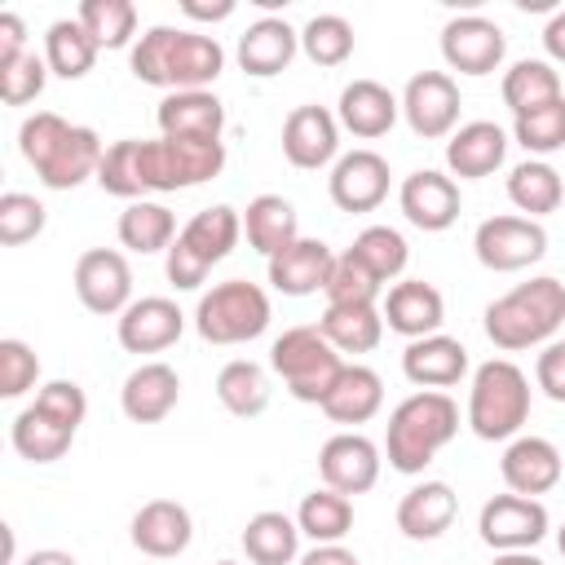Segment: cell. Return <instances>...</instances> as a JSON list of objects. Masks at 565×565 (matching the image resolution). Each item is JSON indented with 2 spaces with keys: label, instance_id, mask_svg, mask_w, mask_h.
<instances>
[{
  "label": "cell",
  "instance_id": "cell-1",
  "mask_svg": "<svg viewBox=\"0 0 565 565\" xmlns=\"http://www.w3.org/2000/svg\"><path fill=\"white\" fill-rule=\"evenodd\" d=\"M225 168V141H177V137H154V141H110L97 168V185L115 199L137 203L146 190L172 194L212 181Z\"/></svg>",
  "mask_w": 565,
  "mask_h": 565
},
{
  "label": "cell",
  "instance_id": "cell-2",
  "mask_svg": "<svg viewBox=\"0 0 565 565\" xmlns=\"http://www.w3.org/2000/svg\"><path fill=\"white\" fill-rule=\"evenodd\" d=\"M128 66L150 88L199 93V88L216 84V75L225 71V49L216 44V35H203V31L150 26L146 35H137Z\"/></svg>",
  "mask_w": 565,
  "mask_h": 565
},
{
  "label": "cell",
  "instance_id": "cell-3",
  "mask_svg": "<svg viewBox=\"0 0 565 565\" xmlns=\"http://www.w3.org/2000/svg\"><path fill=\"white\" fill-rule=\"evenodd\" d=\"M18 150L49 190H75L88 177L97 181V168H102V154H106L102 137L88 124H71L53 110H35V115L22 119Z\"/></svg>",
  "mask_w": 565,
  "mask_h": 565
},
{
  "label": "cell",
  "instance_id": "cell-4",
  "mask_svg": "<svg viewBox=\"0 0 565 565\" xmlns=\"http://www.w3.org/2000/svg\"><path fill=\"white\" fill-rule=\"evenodd\" d=\"M486 340L503 353L552 344V335L565 327V282L552 274H539L530 282H516L481 313Z\"/></svg>",
  "mask_w": 565,
  "mask_h": 565
},
{
  "label": "cell",
  "instance_id": "cell-5",
  "mask_svg": "<svg viewBox=\"0 0 565 565\" xmlns=\"http://www.w3.org/2000/svg\"><path fill=\"white\" fill-rule=\"evenodd\" d=\"M459 433V406L450 393L437 388H419L411 397H402L388 415V433H384V455L393 472H424L433 463V455Z\"/></svg>",
  "mask_w": 565,
  "mask_h": 565
},
{
  "label": "cell",
  "instance_id": "cell-6",
  "mask_svg": "<svg viewBox=\"0 0 565 565\" xmlns=\"http://www.w3.org/2000/svg\"><path fill=\"white\" fill-rule=\"evenodd\" d=\"M530 419V380L516 362L490 358L472 371L468 388V428L481 441H512Z\"/></svg>",
  "mask_w": 565,
  "mask_h": 565
},
{
  "label": "cell",
  "instance_id": "cell-7",
  "mask_svg": "<svg viewBox=\"0 0 565 565\" xmlns=\"http://www.w3.org/2000/svg\"><path fill=\"white\" fill-rule=\"evenodd\" d=\"M269 318H274V309H269L265 287H256L247 278H230L199 296L194 331L207 344H247V340L265 335Z\"/></svg>",
  "mask_w": 565,
  "mask_h": 565
},
{
  "label": "cell",
  "instance_id": "cell-8",
  "mask_svg": "<svg viewBox=\"0 0 565 565\" xmlns=\"http://www.w3.org/2000/svg\"><path fill=\"white\" fill-rule=\"evenodd\" d=\"M269 366L282 375V384L296 402L322 406L335 375L344 371V358L331 349V340L318 327H287L269 349Z\"/></svg>",
  "mask_w": 565,
  "mask_h": 565
},
{
  "label": "cell",
  "instance_id": "cell-9",
  "mask_svg": "<svg viewBox=\"0 0 565 565\" xmlns=\"http://www.w3.org/2000/svg\"><path fill=\"white\" fill-rule=\"evenodd\" d=\"M472 252L490 274H516L547 256V230L530 216H490L477 225Z\"/></svg>",
  "mask_w": 565,
  "mask_h": 565
},
{
  "label": "cell",
  "instance_id": "cell-10",
  "mask_svg": "<svg viewBox=\"0 0 565 565\" xmlns=\"http://www.w3.org/2000/svg\"><path fill=\"white\" fill-rule=\"evenodd\" d=\"M547 508L539 499H525V494H494L481 503V516H477V534L486 547L494 552H530L534 543L547 539Z\"/></svg>",
  "mask_w": 565,
  "mask_h": 565
},
{
  "label": "cell",
  "instance_id": "cell-11",
  "mask_svg": "<svg viewBox=\"0 0 565 565\" xmlns=\"http://www.w3.org/2000/svg\"><path fill=\"white\" fill-rule=\"evenodd\" d=\"M459 106H463L459 84L446 71H419L402 88V115H406L411 132L424 137V141L450 137L459 128Z\"/></svg>",
  "mask_w": 565,
  "mask_h": 565
},
{
  "label": "cell",
  "instance_id": "cell-12",
  "mask_svg": "<svg viewBox=\"0 0 565 565\" xmlns=\"http://www.w3.org/2000/svg\"><path fill=\"white\" fill-rule=\"evenodd\" d=\"M75 296L88 313L115 318L132 305V269L124 260V252L115 247H93L75 260Z\"/></svg>",
  "mask_w": 565,
  "mask_h": 565
},
{
  "label": "cell",
  "instance_id": "cell-13",
  "mask_svg": "<svg viewBox=\"0 0 565 565\" xmlns=\"http://www.w3.org/2000/svg\"><path fill=\"white\" fill-rule=\"evenodd\" d=\"M503 53H508V40H503L499 22H490L481 13H463L441 26V57L459 75H490V71H499Z\"/></svg>",
  "mask_w": 565,
  "mask_h": 565
},
{
  "label": "cell",
  "instance_id": "cell-14",
  "mask_svg": "<svg viewBox=\"0 0 565 565\" xmlns=\"http://www.w3.org/2000/svg\"><path fill=\"white\" fill-rule=\"evenodd\" d=\"M380 446L362 433H335L318 450V472L322 486L335 494H366L380 481Z\"/></svg>",
  "mask_w": 565,
  "mask_h": 565
},
{
  "label": "cell",
  "instance_id": "cell-15",
  "mask_svg": "<svg viewBox=\"0 0 565 565\" xmlns=\"http://www.w3.org/2000/svg\"><path fill=\"white\" fill-rule=\"evenodd\" d=\"M388 159L375 150H349L335 159L327 190L340 212H375L388 199Z\"/></svg>",
  "mask_w": 565,
  "mask_h": 565
},
{
  "label": "cell",
  "instance_id": "cell-16",
  "mask_svg": "<svg viewBox=\"0 0 565 565\" xmlns=\"http://www.w3.org/2000/svg\"><path fill=\"white\" fill-rule=\"evenodd\" d=\"M397 203H402V216H406L415 230H424V234L450 230V225L459 221V207H463L459 185H455L446 172H433V168L411 172V177L402 181V190H397Z\"/></svg>",
  "mask_w": 565,
  "mask_h": 565
},
{
  "label": "cell",
  "instance_id": "cell-17",
  "mask_svg": "<svg viewBox=\"0 0 565 565\" xmlns=\"http://www.w3.org/2000/svg\"><path fill=\"white\" fill-rule=\"evenodd\" d=\"M340 150V119L327 106H296L282 124V154L300 172H318Z\"/></svg>",
  "mask_w": 565,
  "mask_h": 565
},
{
  "label": "cell",
  "instance_id": "cell-18",
  "mask_svg": "<svg viewBox=\"0 0 565 565\" xmlns=\"http://www.w3.org/2000/svg\"><path fill=\"white\" fill-rule=\"evenodd\" d=\"M561 472H565L561 450L547 437H534V433L530 437H512L508 450H503V459H499L503 486L512 494H525V499H539V494L556 490L561 486Z\"/></svg>",
  "mask_w": 565,
  "mask_h": 565
},
{
  "label": "cell",
  "instance_id": "cell-19",
  "mask_svg": "<svg viewBox=\"0 0 565 565\" xmlns=\"http://www.w3.org/2000/svg\"><path fill=\"white\" fill-rule=\"evenodd\" d=\"M119 344L128 353H163L181 340L185 331V313L177 309V300L168 296H141L119 313Z\"/></svg>",
  "mask_w": 565,
  "mask_h": 565
},
{
  "label": "cell",
  "instance_id": "cell-20",
  "mask_svg": "<svg viewBox=\"0 0 565 565\" xmlns=\"http://www.w3.org/2000/svg\"><path fill=\"white\" fill-rule=\"evenodd\" d=\"M128 539L141 556H154V561H172L190 547L194 539V521L190 512L177 503V499H150L132 512V525H128Z\"/></svg>",
  "mask_w": 565,
  "mask_h": 565
},
{
  "label": "cell",
  "instance_id": "cell-21",
  "mask_svg": "<svg viewBox=\"0 0 565 565\" xmlns=\"http://www.w3.org/2000/svg\"><path fill=\"white\" fill-rule=\"evenodd\" d=\"M380 313H384L388 331H397V335H406V340H424V335H437V331H441V322H446V300H441V291H437L433 282H424V278H402V282L388 287Z\"/></svg>",
  "mask_w": 565,
  "mask_h": 565
},
{
  "label": "cell",
  "instance_id": "cell-22",
  "mask_svg": "<svg viewBox=\"0 0 565 565\" xmlns=\"http://www.w3.org/2000/svg\"><path fill=\"white\" fill-rule=\"evenodd\" d=\"M159 132L177 137V141H221L225 132V106L216 93L199 88V93H168L154 110Z\"/></svg>",
  "mask_w": 565,
  "mask_h": 565
},
{
  "label": "cell",
  "instance_id": "cell-23",
  "mask_svg": "<svg viewBox=\"0 0 565 565\" xmlns=\"http://www.w3.org/2000/svg\"><path fill=\"white\" fill-rule=\"evenodd\" d=\"M503 154H508V132L490 119H472V124H459L446 141V168L459 177V181H481L490 172L503 168Z\"/></svg>",
  "mask_w": 565,
  "mask_h": 565
},
{
  "label": "cell",
  "instance_id": "cell-24",
  "mask_svg": "<svg viewBox=\"0 0 565 565\" xmlns=\"http://www.w3.org/2000/svg\"><path fill=\"white\" fill-rule=\"evenodd\" d=\"M402 375L415 384V388H450L468 375V349L455 340V335H424V340H411L406 353H402Z\"/></svg>",
  "mask_w": 565,
  "mask_h": 565
},
{
  "label": "cell",
  "instance_id": "cell-25",
  "mask_svg": "<svg viewBox=\"0 0 565 565\" xmlns=\"http://www.w3.org/2000/svg\"><path fill=\"white\" fill-rule=\"evenodd\" d=\"M402 115V97H393L380 79H353L344 93H340V106H335V119L344 132L362 137V141H375L384 137Z\"/></svg>",
  "mask_w": 565,
  "mask_h": 565
},
{
  "label": "cell",
  "instance_id": "cell-26",
  "mask_svg": "<svg viewBox=\"0 0 565 565\" xmlns=\"http://www.w3.org/2000/svg\"><path fill=\"white\" fill-rule=\"evenodd\" d=\"M331 265H335V252L322 238H296L291 247L269 256V282L282 296H313L327 287Z\"/></svg>",
  "mask_w": 565,
  "mask_h": 565
},
{
  "label": "cell",
  "instance_id": "cell-27",
  "mask_svg": "<svg viewBox=\"0 0 565 565\" xmlns=\"http://www.w3.org/2000/svg\"><path fill=\"white\" fill-rule=\"evenodd\" d=\"M177 397H181V375L168 362H141L124 380V388H119V406H124V415L132 424H159V419H168L172 406H177Z\"/></svg>",
  "mask_w": 565,
  "mask_h": 565
},
{
  "label": "cell",
  "instance_id": "cell-28",
  "mask_svg": "<svg viewBox=\"0 0 565 565\" xmlns=\"http://www.w3.org/2000/svg\"><path fill=\"white\" fill-rule=\"evenodd\" d=\"M455 512H459V499L446 481H419L397 503V530L411 543H433L455 525Z\"/></svg>",
  "mask_w": 565,
  "mask_h": 565
},
{
  "label": "cell",
  "instance_id": "cell-29",
  "mask_svg": "<svg viewBox=\"0 0 565 565\" xmlns=\"http://www.w3.org/2000/svg\"><path fill=\"white\" fill-rule=\"evenodd\" d=\"M296 53H300V31H291L282 18H260L238 35V66L256 79L282 75Z\"/></svg>",
  "mask_w": 565,
  "mask_h": 565
},
{
  "label": "cell",
  "instance_id": "cell-30",
  "mask_svg": "<svg viewBox=\"0 0 565 565\" xmlns=\"http://www.w3.org/2000/svg\"><path fill=\"white\" fill-rule=\"evenodd\" d=\"M380 406H384V380L362 362H344L331 393L322 397V415L331 424H366L380 415Z\"/></svg>",
  "mask_w": 565,
  "mask_h": 565
},
{
  "label": "cell",
  "instance_id": "cell-31",
  "mask_svg": "<svg viewBox=\"0 0 565 565\" xmlns=\"http://www.w3.org/2000/svg\"><path fill=\"white\" fill-rule=\"evenodd\" d=\"M243 234H247V247L269 260V256H278L282 247H291L300 238L296 207L282 194H256L243 207Z\"/></svg>",
  "mask_w": 565,
  "mask_h": 565
},
{
  "label": "cell",
  "instance_id": "cell-32",
  "mask_svg": "<svg viewBox=\"0 0 565 565\" xmlns=\"http://www.w3.org/2000/svg\"><path fill=\"white\" fill-rule=\"evenodd\" d=\"M238 234H243V216H238L230 203H212V207L194 212L177 238H181L185 252H194V256L212 269V265H221V260L238 247Z\"/></svg>",
  "mask_w": 565,
  "mask_h": 565
},
{
  "label": "cell",
  "instance_id": "cell-33",
  "mask_svg": "<svg viewBox=\"0 0 565 565\" xmlns=\"http://www.w3.org/2000/svg\"><path fill=\"white\" fill-rule=\"evenodd\" d=\"M318 331L331 340L335 353H371L384 335V313L375 305H327Z\"/></svg>",
  "mask_w": 565,
  "mask_h": 565
},
{
  "label": "cell",
  "instance_id": "cell-34",
  "mask_svg": "<svg viewBox=\"0 0 565 565\" xmlns=\"http://www.w3.org/2000/svg\"><path fill=\"white\" fill-rule=\"evenodd\" d=\"M561 97H565V88H561V75H556L552 62L521 57V62H512L503 71V102H508L512 119L516 115H530V110H539L547 102H561Z\"/></svg>",
  "mask_w": 565,
  "mask_h": 565
},
{
  "label": "cell",
  "instance_id": "cell-35",
  "mask_svg": "<svg viewBox=\"0 0 565 565\" xmlns=\"http://www.w3.org/2000/svg\"><path fill=\"white\" fill-rule=\"evenodd\" d=\"M243 552L252 565H291L300 552V525L287 512H256L243 525Z\"/></svg>",
  "mask_w": 565,
  "mask_h": 565
},
{
  "label": "cell",
  "instance_id": "cell-36",
  "mask_svg": "<svg viewBox=\"0 0 565 565\" xmlns=\"http://www.w3.org/2000/svg\"><path fill=\"white\" fill-rule=\"evenodd\" d=\"M119 243L128 247V252H141V256H150V252H168L172 243H177V216L163 207V203H154V199H137V203H128L124 212H119Z\"/></svg>",
  "mask_w": 565,
  "mask_h": 565
},
{
  "label": "cell",
  "instance_id": "cell-37",
  "mask_svg": "<svg viewBox=\"0 0 565 565\" xmlns=\"http://www.w3.org/2000/svg\"><path fill=\"white\" fill-rule=\"evenodd\" d=\"M216 397H221V406H225L230 415L256 419V415L269 406V375H265V366L252 362V358L225 362L221 375H216Z\"/></svg>",
  "mask_w": 565,
  "mask_h": 565
},
{
  "label": "cell",
  "instance_id": "cell-38",
  "mask_svg": "<svg viewBox=\"0 0 565 565\" xmlns=\"http://www.w3.org/2000/svg\"><path fill=\"white\" fill-rule=\"evenodd\" d=\"M44 62L57 79H84L97 62V44L93 35L79 26V18H57L44 31Z\"/></svg>",
  "mask_w": 565,
  "mask_h": 565
},
{
  "label": "cell",
  "instance_id": "cell-39",
  "mask_svg": "<svg viewBox=\"0 0 565 565\" xmlns=\"http://www.w3.org/2000/svg\"><path fill=\"white\" fill-rule=\"evenodd\" d=\"M508 199H512L530 221H539V216L556 212L561 199H565L561 172H556L552 163H543V159H525V163H516V168L508 172Z\"/></svg>",
  "mask_w": 565,
  "mask_h": 565
},
{
  "label": "cell",
  "instance_id": "cell-40",
  "mask_svg": "<svg viewBox=\"0 0 565 565\" xmlns=\"http://www.w3.org/2000/svg\"><path fill=\"white\" fill-rule=\"evenodd\" d=\"M9 441H13V450H18L22 459H31V463H53V459H62V455L71 450L75 433H71L66 424L49 419L40 406H26V411H18V419H13V428H9Z\"/></svg>",
  "mask_w": 565,
  "mask_h": 565
},
{
  "label": "cell",
  "instance_id": "cell-41",
  "mask_svg": "<svg viewBox=\"0 0 565 565\" xmlns=\"http://www.w3.org/2000/svg\"><path fill=\"white\" fill-rule=\"evenodd\" d=\"M296 525L313 543H340L353 530V503H349V494H335V490L322 486V490H313V494L300 499Z\"/></svg>",
  "mask_w": 565,
  "mask_h": 565
},
{
  "label": "cell",
  "instance_id": "cell-42",
  "mask_svg": "<svg viewBox=\"0 0 565 565\" xmlns=\"http://www.w3.org/2000/svg\"><path fill=\"white\" fill-rule=\"evenodd\" d=\"M75 18L93 35L97 49H128V44H137V4L132 0H84Z\"/></svg>",
  "mask_w": 565,
  "mask_h": 565
},
{
  "label": "cell",
  "instance_id": "cell-43",
  "mask_svg": "<svg viewBox=\"0 0 565 565\" xmlns=\"http://www.w3.org/2000/svg\"><path fill=\"white\" fill-rule=\"evenodd\" d=\"M300 53L313 66H344L353 57V26L340 13H313L300 31Z\"/></svg>",
  "mask_w": 565,
  "mask_h": 565
},
{
  "label": "cell",
  "instance_id": "cell-44",
  "mask_svg": "<svg viewBox=\"0 0 565 565\" xmlns=\"http://www.w3.org/2000/svg\"><path fill=\"white\" fill-rule=\"evenodd\" d=\"M349 252H353L380 282L402 278V269H406V260H411V247H406V238H402L393 225H366V230L353 238Z\"/></svg>",
  "mask_w": 565,
  "mask_h": 565
},
{
  "label": "cell",
  "instance_id": "cell-45",
  "mask_svg": "<svg viewBox=\"0 0 565 565\" xmlns=\"http://www.w3.org/2000/svg\"><path fill=\"white\" fill-rule=\"evenodd\" d=\"M322 291H327V305H375L380 291H384V282H380L353 252H340Z\"/></svg>",
  "mask_w": 565,
  "mask_h": 565
},
{
  "label": "cell",
  "instance_id": "cell-46",
  "mask_svg": "<svg viewBox=\"0 0 565 565\" xmlns=\"http://www.w3.org/2000/svg\"><path fill=\"white\" fill-rule=\"evenodd\" d=\"M512 137L525 154H552L565 146V97L512 119Z\"/></svg>",
  "mask_w": 565,
  "mask_h": 565
},
{
  "label": "cell",
  "instance_id": "cell-47",
  "mask_svg": "<svg viewBox=\"0 0 565 565\" xmlns=\"http://www.w3.org/2000/svg\"><path fill=\"white\" fill-rule=\"evenodd\" d=\"M49 212L35 194H22V190H4L0 194V243L4 247H22L31 238H40Z\"/></svg>",
  "mask_w": 565,
  "mask_h": 565
},
{
  "label": "cell",
  "instance_id": "cell-48",
  "mask_svg": "<svg viewBox=\"0 0 565 565\" xmlns=\"http://www.w3.org/2000/svg\"><path fill=\"white\" fill-rule=\"evenodd\" d=\"M49 75H53L49 62L35 57V53H22L18 62H4V66H0V102H4V106H26V102H35V97L44 93Z\"/></svg>",
  "mask_w": 565,
  "mask_h": 565
},
{
  "label": "cell",
  "instance_id": "cell-49",
  "mask_svg": "<svg viewBox=\"0 0 565 565\" xmlns=\"http://www.w3.org/2000/svg\"><path fill=\"white\" fill-rule=\"evenodd\" d=\"M40 380V358L26 340H0V397H22Z\"/></svg>",
  "mask_w": 565,
  "mask_h": 565
},
{
  "label": "cell",
  "instance_id": "cell-50",
  "mask_svg": "<svg viewBox=\"0 0 565 565\" xmlns=\"http://www.w3.org/2000/svg\"><path fill=\"white\" fill-rule=\"evenodd\" d=\"M31 406H40L49 419L66 424L71 433H79V424H84V415H88V397H84V388H79L75 380H49V384L35 393Z\"/></svg>",
  "mask_w": 565,
  "mask_h": 565
},
{
  "label": "cell",
  "instance_id": "cell-51",
  "mask_svg": "<svg viewBox=\"0 0 565 565\" xmlns=\"http://www.w3.org/2000/svg\"><path fill=\"white\" fill-rule=\"evenodd\" d=\"M163 274H168V282H172L177 291H199L203 278H207V265H203L194 252H185L181 238H177V243L163 252Z\"/></svg>",
  "mask_w": 565,
  "mask_h": 565
},
{
  "label": "cell",
  "instance_id": "cell-52",
  "mask_svg": "<svg viewBox=\"0 0 565 565\" xmlns=\"http://www.w3.org/2000/svg\"><path fill=\"white\" fill-rule=\"evenodd\" d=\"M534 380L552 402H565V340L543 344L539 362H534Z\"/></svg>",
  "mask_w": 565,
  "mask_h": 565
},
{
  "label": "cell",
  "instance_id": "cell-53",
  "mask_svg": "<svg viewBox=\"0 0 565 565\" xmlns=\"http://www.w3.org/2000/svg\"><path fill=\"white\" fill-rule=\"evenodd\" d=\"M26 53V22L18 13H0V66Z\"/></svg>",
  "mask_w": 565,
  "mask_h": 565
},
{
  "label": "cell",
  "instance_id": "cell-54",
  "mask_svg": "<svg viewBox=\"0 0 565 565\" xmlns=\"http://www.w3.org/2000/svg\"><path fill=\"white\" fill-rule=\"evenodd\" d=\"M296 565H362V561L340 543H313Z\"/></svg>",
  "mask_w": 565,
  "mask_h": 565
},
{
  "label": "cell",
  "instance_id": "cell-55",
  "mask_svg": "<svg viewBox=\"0 0 565 565\" xmlns=\"http://www.w3.org/2000/svg\"><path fill=\"white\" fill-rule=\"evenodd\" d=\"M181 13L194 18V22H225L234 13V0H212V4H199V0H181Z\"/></svg>",
  "mask_w": 565,
  "mask_h": 565
},
{
  "label": "cell",
  "instance_id": "cell-56",
  "mask_svg": "<svg viewBox=\"0 0 565 565\" xmlns=\"http://www.w3.org/2000/svg\"><path fill=\"white\" fill-rule=\"evenodd\" d=\"M543 49H547L552 62H565V9H556V13L547 18V26H543Z\"/></svg>",
  "mask_w": 565,
  "mask_h": 565
},
{
  "label": "cell",
  "instance_id": "cell-57",
  "mask_svg": "<svg viewBox=\"0 0 565 565\" xmlns=\"http://www.w3.org/2000/svg\"><path fill=\"white\" fill-rule=\"evenodd\" d=\"M22 565H79L71 552H62V547H40V552H31Z\"/></svg>",
  "mask_w": 565,
  "mask_h": 565
},
{
  "label": "cell",
  "instance_id": "cell-58",
  "mask_svg": "<svg viewBox=\"0 0 565 565\" xmlns=\"http://www.w3.org/2000/svg\"><path fill=\"white\" fill-rule=\"evenodd\" d=\"M490 565H543V561L534 552H494Z\"/></svg>",
  "mask_w": 565,
  "mask_h": 565
},
{
  "label": "cell",
  "instance_id": "cell-59",
  "mask_svg": "<svg viewBox=\"0 0 565 565\" xmlns=\"http://www.w3.org/2000/svg\"><path fill=\"white\" fill-rule=\"evenodd\" d=\"M556 547H561V556H565V525L556 530Z\"/></svg>",
  "mask_w": 565,
  "mask_h": 565
},
{
  "label": "cell",
  "instance_id": "cell-60",
  "mask_svg": "<svg viewBox=\"0 0 565 565\" xmlns=\"http://www.w3.org/2000/svg\"><path fill=\"white\" fill-rule=\"evenodd\" d=\"M216 565H238V561H216Z\"/></svg>",
  "mask_w": 565,
  "mask_h": 565
}]
</instances>
